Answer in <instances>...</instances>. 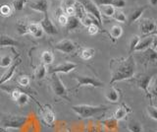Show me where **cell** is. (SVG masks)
<instances>
[{
    "label": "cell",
    "instance_id": "cell-5",
    "mask_svg": "<svg viewBox=\"0 0 157 132\" xmlns=\"http://www.w3.org/2000/svg\"><path fill=\"white\" fill-rule=\"evenodd\" d=\"M74 79L77 81V87L75 90L80 89L82 87H93V88H102L104 83L97 79L95 77L86 76V75H76Z\"/></svg>",
    "mask_w": 157,
    "mask_h": 132
},
{
    "label": "cell",
    "instance_id": "cell-24",
    "mask_svg": "<svg viewBox=\"0 0 157 132\" xmlns=\"http://www.w3.org/2000/svg\"><path fill=\"white\" fill-rule=\"evenodd\" d=\"M46 73H47V69H46V66L45 65H43V64L37 65L36 69H34V73H33L34 79H36V80H42L43 78L46 76Z\"/></svg>",
    "mask_w": 157,
    "mask_h": 132
},
{
    "label": "cell",
    "instance_id": "cell-17",
    "mask_svg": "<svg viewBox=\"0 0 157 132\" xmlns=\"http://www.w3.org/2000/svg\"><path fill=\"white\" fill-rule=\"evenodd\" d=\"M146 9V6H141V7H137L136 8L134 11H132L130 14H129V17L127 18V21H128V24L131 25V24L135 23L136 21H139L141 15L144 14V12L145 11Z\"/></svg>",
    "mask_w": 157,
    "mask_h": 132
},
{
    "label": "cell",
    "instance_id": "cell-23",
    "mask_svg": "<svg viewBox=\"0 0 157 132\" xmlns=\"http://www.w3.org/2000/svg\"><path fill=\"white\" fill-rule=\"evenodd\" d=\"M40 60H41V64L43 65H50L54 61V55L52 51L50 50H44L41 52L40 55Z\"/></svg>",
    "mask_w": 157,
    "mask_h": 132
},
{
    "label": "cell",
    "instance_id": "cell-16",
    "mask_svg": "<svg viewBox=\"0 0 157 132\" xmlns=\"http://www.w3.org/2000/svg\"><path fill=\"white\" fill-rule=\"evenodd\" d=\"M154 38H155V35L152 37H146V38H141V40H140L139 43H137L135 51H144L147 48L151 47Z\"/></svg>",
    "mask_w": 157,
    "mask_h": 132
},
{
    "label": "cell",
    "instance_id": "cell-36",
    "mask_svg": "<svg viewBox=\"0 0 157 132\" xmlns=\"http://www.w3.org/2000/svg\"><path fill=\"white\" fill-rule=\"evenodd\" d=\"M56 20H57L59 25L62 26V27H65L66 24H67V21H68V16L66 15V14H64V12H58Z\"/></svg>",
    "mask_w": 157,
    "mask_h": 132
},
{
    "label": "cell",
    "instance_id": "cell-12",
    "mask_svg": "<svg viewBox=\"0 0 157 132\" xmlns=\"http://www.w3.org/2000/svg\"><path fill=\"white\" fill-rule=\"evenodd\" d=\"M78 67L77 63H74V62H64V63H60L56 66L52 67L50 69V73H63V74H68L70 73L71 71L75 70L76 68Z\"/></svg>",
    "mask_w": 157,
    "mask_h": 132
},
{
    "label": "cell",
    "instance_id": "cell-27",
    "mask_svg": "<svg viewBox=\"0 0 157 132\" xmlns=\"http://www.w3.org/2000/svg\"><path fill=\"white\" fill-rule=\"evenodd\" d=\"M127 127H128V130H129L130 132H142L144 131L141 124L139 121L134 120V119H132L128 122Z\"/></svg>",
    "mask_w": 157,
    "mask_h": 132
},
{
    "label": "cell",
    "instance_id": "cell-40",
    "mask_svg": "<svg viewBox=\"0 0 157 132\" xmlns=\"http://www.w3.org/2000/svg\"><path fill=\"white\" fill-rule=\"evenodd\" d=\"M126 5H127V3L125 0H112V2H111V6L117 9H122L126 7Z\"/></svg>",
    "mask_w": 157,
    "mask_h": 132
},
{
    "label": "cell",
    "instance_id": "cell-44",
    "mask_svg": "<svg viewBox=\"0 0 157 132\" xmlns=\"http://www.w3.org/2000/svg\"><path fill=\"white\" fill-rule=\"evenodd\" d=\"M149 4L151 6H156V4H157V0H149Z\"/></svg>",
    "mask_w": 157,
    "mask_h": 132
},
{
    "label": "cell",
    "instance_id": "cell-3",
    "mask_svg": "<svg viewBox=\"0 0 157 132\" xmlns=\"http://www.w3.org/2000/svg\"><path fill=\"white\" fill-rule=\"evenodd\" d=\"M29 120L27 115H15V114H0V124L4 128H13L19 129L23 127Z\"/></svg>",
    "mask_w": 157,
    "mask_h": 132
},
{
    "label": "cell",
    "instance_id": "cell-35",
    "mask_svg": "<svg viewBox=\"0 0 157 132\" xmlns=\"http://www.w3.org/2000/svg\"><path fill=\"white\" fill-rule=\"evenodd\" d=\"M28 0H12V5L14 10L16 11H22Z\"/></svg>",
    "mask_w": 157,
    "mask_h": 132
},
{
    "label": "cell",
    "instance_id": "cell-20",
    "mask_svg": "<svg viewBox=\"0 0 157 132\" xmlns=\"http://www.w3.org/2000/svg\"><path fill=\"white\" fill-rule=\"evenodd\" d=\"M19 42L8 35L0 36V47H10V46H17Z\"/></svg>",
    "mask_w": 157,
    "mask_h": 132
},
{
    "label": "cell",
    "instance_id": "cell-43",
    "mask_svg": "<svg viewBox=\"0 0 157 132\" xmlns=\"http://www.w3.org/2000/svg\"><path fill=\"white\" fill-rule=\"evenodd\" d=\"M77 3V0H65V6H75V4Z\"/></svg>",
    "mask_w": 157,
    "mask_h": 132
},
{
    "label": "cell",
    "instance_id": "cell-28",
    "mask_svg": "<svg viewBox=\"0 0 157 132\" xmlns=\"http://www.w3.org/2000/svg\"><path fill=\"white\" fill-rule=\"evenodd\" d=\"M13 14V9L12 7L9 5L7 3H4V4H1L0 5V15L2 17H10Z\"/></svg>",
    "mask_w": 157,
    "mask_h": 132
},
{
    "label": "cell",
    "instance_id": "cell-15",
    "mask_svg": "<svg viewBox=\"0 0 157 132\" xmlns=\"http://www.w3.org/2000/svg\"><path fill=\"white\" fill-rule=\"evenodd\" d=\"M132 110L129 106H126L125 104H121L120 106L116 110V111L114 112V115H113V118L115 120L119 121V120H123L125 119L128 116V114H131Z\"/></svg>",
    "mask_w": 157,
    "mask_h": 132
},
{
    "label": "cell",
    "instance_id": "cell-10",
    "mask_svg": "<svg viewBox=\"0 0 157 132\" xmlns=\"http://www.w3.org/2000/svg\"><path fill=\"white\" fill-rule=\"evenodd\" d=\"M39 25H40L43 33L47 34V35H49V36H55L58 33L57 28L55 27V25L53 24L50 17H49V15H48V12L43 14V18L40 21V23H39Z\"/></svg>",
    "mask_w": 157,
    "mask_h": 132
},
{
    "label": "cell",
    "instance_id": "cell-41",
    "mask_svg": "<svg viewBox=\"0 0 157 132\" xmlns=\"http://www.w3.org/2000/svg\"><path fill=\"white\" fill-rule=\"evenodd\" d=\"M99 31H100V28L97 25H94V24H92V25H90L87 27V33L90 36H94Z\"/></svg>",
    "mask_w": 157,
    "mask_h": 132
},
{
    "label": "cell",
    "instance_id": "cell-21",
    "mask_svg": "<svg viewBox=\"0 0 157 132\" xmlns=\"http://www.w3.org/2000/svg\"><path fill=\"white\" fill-rule=\"evenodd\" d=\"M95 50L94 48L91 47H82V50L78 51V55L83 60H90L91 58L94 56Z\"/></svg>",
    "mask_w": 157,
    "mask_h": 132
},
{
    "label": "cell",
    "instance_id": "cell-4",
    "mask_svg": "<svg viewBox=\"0 0 157 132\" xmlns=\"http://www.w3.org/2000/svg\"><path fill=\"white\" fill-rule=\"evenodd\" d=\"M50 86L52 92L54 93V95L61 98L63 100L66 101H70V98H69V93L68 89L66 86L64 85V83L60 79V77L57 74V73H52L51 77H50Z\"/></svg>",
    "mask_w": 157,
    "mask_h": 132
},
{
    "label": "cell",
    "instance_id": "cell-32",
    "mask_svg": "<svg viewBox=\"0 0 157 132\" xmlns=\"http://www.w3.org/2000/svg\"><path fill=\"white\" fill-rule=\"evenodd\" d=\"M140 40V38L139 36H136V35L132 36L131 38L130 42H129V53H130V54H132V53L135 51V50H136V47L137 46V43H139Z\"/></svg>",
    "mask_w": 157,
    "mask_h": 132
},
{
    "label": "cell",
    "instance_id": "cell-22",
    "mask_svg": "<svg viewBox=\"0 0 157 132\" xmlns=\"http://www.w3.org/2000/svg\"><path fill=\"white\" fill-rule=\"evenodd\" d=\"M81 22L80 20L76 17V16H73V17H68V21L66 24V29L68 31H74V30H77L81 27Z\"/></svg>",
    "mask_w": 157,
    "mask_h": 132
},
{
    "label": "cell",
    "instance_id": "cell-33",
    "mask_svg": "<svg viewBox=\"0 0 157 132\" xmlns=\"http://www.w3.org/2000/svg\"><path fill=\"white\" fill-rule=\"evenodd\" d=\"M115 11H116V9L111 5H102L100 9L101 14H104L107 17H112L114 15Z\"/></svg>",
    "mask_w": 157,
    "mask_h": 132
},
{
    "label": "cell",
    "instance_id": "cell-18",
    "mask_svg": "<svg viewBox=\"0 0 157 132\" xmlns=\"http://www.w3.org/2000/svg\"><path fill=\"white\" fill-rule=\"evenodd\" d=\"M28 33L32 35L33 38H40L43 36V31L39 25V23H29L28 26Z\"/></svg>",
    "mask_w": 157,
    "mask_h": 132
},
{
    "label": "cell",
    "instance_id": "cell-7",
    "mask_svg": "<svg viewBox=\"0 0 157 132\" xmlns=\"http://www.w3.org/2000/svg\"><path fill=\"white\" fill-rule=\"evenodd\" d=\"M39 112H40V116L42 121L48 126H52L54 122L56 120V115L55 112L53 111L52 107L50 105H44V106H39Z\"/></svg>",
    "mask_w": 157,
    "mask_h": 132
},
{
    "label": "cell",
    "instance_id": "cell-26",
    "mask_svg": "<svg viewBox=\"0 0 157 132\" xmlns=\"http://www.w3.org/2000/svg\"><path fill=\"white\" fill-rule=\"evenodd\" d=\"M123 35V29L119 25H114L112 26L110 31H109V36L113 38V40H118Z\"/></svg>",
    "mask_w": 157,
    "mask_h": 132
},
{
    "label": "cell",
    "instance_id": "cell-11",
    "mask_svg": "<svg viewBox=\"0 0 157 132\" xmlns=\"http://www.w3.org/2000/svg\"><path fill=\"white\" fill-rule=\"evenodd\" d=\"M154 77H155V75H153V76L141 75L136 80V84L137 85V87L145 93L147 98H148L150 101H152V97H151L150 93H149V87H150V84H151V81L153 80Z\"/></svg>",
    "mask_w": 157,
    "mask_h": 132
},
{
    "label": "cell",
    "instance_id": "cell-38",
    "mask_svg": "<svg viewBox=\"0 0 157 132\" xmlns=\"http://www.w3.org/2000/svg\"><path fill=\"white\" fill-rule=\"evenodd\" d=\"M17 82H18V84L20 86H22V87H28L29 85V83H31V79L29 78V76L23 75V76H20L18 78Z\"/></svg>",
    "mask_w": 157,
    "mask_h": 132
},
{
    "label": "cell",
    "instance_id": "cell-8",
    "mask_svg": "<svg viewBox=\"0 0 157 132\" xmlns=\"http://www.w3.org/2000/svg\"><path fill=\"white\" fill-rule=\"evenodd\" d=\"M139 27L142 35H151V34L155 35L156 34V22L151 18L141 19L139 23Z\"/></svg>",
    "mask_w": 157,
    "mask_h": 132
},
{
    "label": "cell",
    "instance_id": "cell-2",
    "mask_svg": "<svg viewBox=\"0 0 157 132\" xmlns=\"http://www.w3.org/2000/svg\"><path fill=\"white\" fill-rule=\"evenodd\" d=\"M108 109L106 106H91V105H76L72 106L73 111L81 118H90L100 112L104 111Z\"/></svg>",
    "mask_w": 157,
    "mask_h": 132
},
{
    "label": "cell",
    "instance_id": "cell-29",
    "mask_svg": "<svg viewBox=\"0 0 157 132\" xmlns=\"http://www.w3.org/2000/svg\"><path fill=\"white\" fill-rule=\"evenodd\" d=\"M13 64V59L10 55H1L0 56V67L1 68H9Z\"/></svg>",
    "mask_w": 157,
    "mask_h": 132
},
{
    "label": "cell",
    "instance_id": "cell-1",
    "mask_svg": "<svg viewBox=\"0 0 157 132\" xmlns=\"http://www.w3.org/2000/svg\"><path fill=\"white\" fill-rule=\"evenodd\" d=\"M110 85L116 82L132 79L136 72V61L132 54L128 57L115 58L110 61Z\"/></svg>",
    "mask_w": 157,
    "mask_h": 132
},
{
    "label": "cell",
    "instance_id": "cell-13",
    "mask_svg": "<svg viewBox=\"0 0 157 132\" xmlns=\"http://www.w3.org/2000/svg\"><path fill=\"white\" fill-rule=\"evenodd\" d=\"M29 6L33 10L39 13H47L48 11V1L47 0H34L29 4Z\"/></svg>",
    "mask_w": 157,
    "mask_h": 132
},
{
    "label": "cell",
    "instance_id": "cell-39",
    "mask_svg": "<svg viewBox=\"0 0 157 132\" xmlns=\"http://www.w3.org/2000/svg\"><path fill=\"white\" fill-rule=\"evenodd\" d=\"M64 14H66L68 17L76 16V7L75 6H65L64 7Z\"/></svg>",
    "mask_w": 157,
    "mask_h": 132
},
{
    "label": "cell",
    "instance_id": "cell-45",
    "mask_svg": "<svg viewBox=\"0 0 157 132\" xmlns=\"http://www.w3.org/2000/svg\"><path fill=\"white\" fill-rule=\"evenodd\" d=\"M0 132H8L6 128H4V127L2 126H0Z\"/></svg>",
    "mask_w": 157,
    "mask_h": 132
},
{
    "label": "cell",
    "instance_id": "cell-25",
    "mask_svg": "<svg viewBox=\"0 0 157 132\" xmlns=\"http://www.w3.org/2000/svg\"><path fill=\"white\" fill-rule=\"evenodd\" d=\"M28 26H29V23L26 20H19L17 22V32L20 36H24V35H28Z\"/></svg>",
    "mask_w": 157,
    "mask_h": 132
},
{
    "label": "cell",
    "instance_id": "cell-19",
    "mask_svg": "<svg viewBox=\"0 0 157 132\" xmlns=\"http://www.w3.org/2000/svg\"><path fill=\"white\" fill-rule=\"evenodd\" d=\"M105 98L108 102H118L120 100V90L116 89L114 87H110L105 92Z\"/></svg>",
    "mask_w": 157,
    "mask_h": 132
},
{
    "label": "cell",
    "instance_id": "cell-46",
    "mask_svg": "<svg viewBox=\"0 0 157 132\" xmlns=\"http://www.w3.org/2000/svg\"><path fill=\"white\" fill-rule=\"evenodd\" d=\"M62 132H69V131H67V130H66V131H62Z\"/></svg>",
    "mask_w": 157,
    "mask_h": 132
},
{
    "label": "cell",
    "instance_id": "cell-34",
    "mask_svg": "<svg viewBox=\"0 0 157 132\" xmlns=\"http://www.w3.org/2000/svg\"><path fill=\"white\" fill-rule=\"evenodd\" d=\"M146 111H147V114H148V116L150 117V118H152L155 121L157 120V109L152 102H150L149 106H147Z\"/></svg>",
    "mask_w": 157,
    "mask_h": 132
},
{
    "label": "cell",
    "instance_id": "cell-37",
    "mask_svg": "<svg viewBox=\"0 0 157 132\" xmlns=\"http://www.w3.org/2000/svg\"><path fill=\"white\" fill-rule=\"evenodd\" d=\"M112 17L119 23H126L127 22V16L125 15V13H123L122 11L116 10L115 13H114V15H113Z\"/></svg>",
    "mask_w": 157,
    "mask_h": 132
},
{
    "label": "cell",
    "instance_id": "cell-14",
    "mask_svg": "<svg viewBox=\"0 0 157 132\" xmlns=\"http://www.w3.org/2000/svg\"><path fill=\"white\" fill-rule=\"evenodd\" d=\"M20 63H21V60L18 59L17 62H14L11 66H10L9 68H7V70L3 73L1 77H0V87H1L3 84H5V83H6L7 81H9L13 77L15 70H16L17 66L20 64Z\"/></svg>",
    "mask_w": 157,
    "mask_h": 132
},
{
    "label": "cell",
    "instance_id": "cell-30",
    "mask_svg": "<svg viewBox=\"0 0 157 132\" xmlns=\"http://www.w3.org/2000/svg\"><path fill=\"white\" fill-rule=\"evenodd\" d=\"M144 55L146 57V60L149 61V62H152V63H156V50H153V48H147L146 50H144Z\"/></svg>",
    "mask_w": 157,
    "mask_h": 132
},
{
    "label": "cell",
    "instance_id": "cell-6",
    "mask_svg": "<svg viewBox=\"0 0 157 132\" xmlns=\"http://www.w3.org/2000/svg\"><path fill=\"white\" fill-rule=\"evenodd\" d=\"M80 2L83 9H85V12L88 15H90L92 17H94L96 20L99 23V25L102 27L103 26V19H102V14L100 12V9L96 4L92 1V0H82Z\"/></svg>",
    "mask_w": 157,
    "mask_h": 132
},
{
    "label": "cell",
    "instance_id": "cell-31",
    "mask_svg": "<svg viewBox=\"0 0 157 132\" xmlns=\"http://www.w3.org/2000/svg\"><path fill=\"white\" fill-rule=\"evenodd\" d=\"M29 96L28 94H26L25 92H22L21 91L19 97L17 98V100L15 101V102H16L19 106H26L28 102H29Z\"/></svg>",
    "mask_w": 157,
    "mask_h": 132
},
{
    "label": "cell",
    "instance_id": "cell-42",
    "mask_svg": "<svg viewBox=\"0 0 157 132\" xmlns=\"http://www.w3.org/2000/svg\"><path fill=\"white\" fill-rule=\"evenodd\" d=\"M20 93H21V91H20V90H13L11 92V98H12L13 101H16L17 100V98L19 97Z\"/></svg>",
    "mask_w": 157,
    "mask_h": 132
},
{
    "label": "cell",
    "instance_id": "cell-9",
    "mask_svg": "<svg viewBox=\"0 0 157 132\" xmlns=\"http://www.w3.org/2000/svg\"><path fill=\"white\" fill-rule=\"evenodd\" d=\"M54 48L60 52L66 53V54H71L77 50V45L73 41L66 38V40H62L56 42L54 45Z\"/></svg>",
    "mask_w": 157,
    "mask_h": 132
}]
</instances>
